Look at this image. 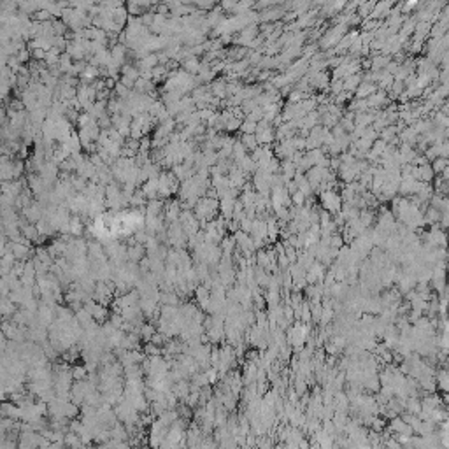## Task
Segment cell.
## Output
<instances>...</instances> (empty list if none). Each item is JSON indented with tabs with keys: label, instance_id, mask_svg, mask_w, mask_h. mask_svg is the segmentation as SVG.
I'll return each mask as SVG.
<instances>
[{
	"label": "cell",
	"instance_id": "obj_1",
	"mask_svg": "<svg viewBox=\"0 0 449 449\" xmlns=\"http://www.w3.org/2000/svg\"><path fill=\"white\" fill-rule=\"evenodd\" d=\"M321 202H323V207H325V210H328V212H339L340 210V198L335 195V193L328 191V193H323L321 195Z\"/></svg>",
	"mask_w": 449,
	"mask_h": 449
},
{
	"label": "cell",
	"instance_id": "obj_2",
	"mask_svg": "<svg viewBox=\"0 0 449 449\" xmlns=\"http://www.w3.org/2000/svg\"><path fill=\"white\" fill-rule=\"evenodd\" d=\"M389 430H391L393 433H403V435H412L414 433L412 428H410L400 416H395V417L389 419Z\"/></svg>",
	"mask_w": 449,
	"mask_h": 449
},
{
	"label": "cell",
	"instance_id": "obj_3",
	"mask_svg": "<svg viewBox=\"0 0 449 449\" xmlns=\"http://www.w3.org/2000/svg\"><path fill=\"white\" fill-rule=\"evenodd\" d=\"M126 255H128V262L139 263L144 258V255H146V248L140 242H133L132 246L126 248Z\"/></svg>",
	"mask_w": 449,
	"mask_h": 449
},
{
	"label": "cell",
	"instance_id": "obj_4",
	"mask_svg": "<svg viewBox=\"0 0 449 449\" xmlns=\"http://www.w3.org/2000/svg\"><path fill=\"white\" fill-rule=\"evenodd\" d=\"M84 232V224L83 219L79 216H74L69 219V234L70 235H81Z\"/></svg>",
	"mask_w": 449,
	"mask_h": 449
},
{
	"label": "cell",
	"instance_id": "obj_5",
	"mask_svg": "<svg viewBox=\"0 0 449 449\" xmlns=\"http://www.w3.org/2000/svg\"><path fill=\"white\" fill-rule=\"evenodd\" d=\"M179 214H181V207H179L177 202H170L167 205V212H165V217H167L168 223L179 219Z\"/></svg>",
	"mask_w": 449,
	"mask_h": 449
},
{
	"label": "cell",
	"instance_id": "obj_6",
	"mask_svg": "<svg viewBox=\"0 0 449 449\" xmlns=\"http://www.w3.org/2000/svg\"><path fill=\"white\" fill-rule=\"evenodd\" d=\"M70 372H72V379H76V381H79V379H84L88 374L86 367L84 365H76V367L70 368Z\"/></svg>",
	"mask_w": 449,
	"mask_h": 449
},
{
	"label": "cell",
	"instance_id": "obj_7",
	"mask_svg": "<svg viewBox=\"0 0 449 449\" xmlns=\"http://www.w3.org/2000/svg\"><path fill=\"white\" fill-rule=\"evenodd\" d=\"M358 217H360V221H361V223H363L367 228H370V227H372V223H374V214H372L370 210H367V209L361 210V212L358 214Z\"/></svg>",
	"mask_w": 449,
	"mask_h": 449
},
{
	"label": "cell",
	"instance_id": "obj_8",
	"mask_svg": "<svg viewBox=\"0 0 449 449\" xmlns=\"http://www.w3.org/2000/svg\"><path fill=\"white\" fill-rule=\"evenodd\" d=\"M340 246H344L342 235H340L339 232H335V234H332V237H330V248H337V249H339Z\"/></svg>",
	"mask_w": 449,
	"mask_h": 449
},
{
	"label": "cell",
	"instance_id": "obj_9",
	"mask_svg": "<svg viewBox=\"0 0 449 449\" xmlns=\"http://www.w3.org/2000/svg\"><path fill=\"white\" fill-rule=\"evenodd\" d=\"M140 65H142V69H149V67H154V65H156V56L151 55L149 58L142 60V63H140Z\"/></svg>",
	"mask_w": 449,
	"mask_h": 449
},
{
	"label": "cell",
	"instance_id": "obj_10",
	"mask_svg": "<svg viewBox=\"0 0 449 449\" xmlns=\"http://www.w3.org/2000/svg\"><path fill=\"white\" fill-rule=\"evenodd\" d=\"M84 79H93L95 76H98V70L95 69V67H88L86 70H84Z\"/></svg>",
	"mask_w": 449,
	"mask_h": 449
},
{
	"label": "cell",
	"instance_id": "obj_11",
	"mask_svg": "<svg viewBox=\"0 0 449 449\" xmlns=\"http://www.w3.org/2000/svg\"><path fill=\"white\" fill-rule=\"evenodd\" d=\"M293 202L297 203V205H300V203L304 202V195H302V193H297V195L293 196Z\"/></svg>",
	"mask_w": 449,
	"mask_h": 449
}]
</instances>
